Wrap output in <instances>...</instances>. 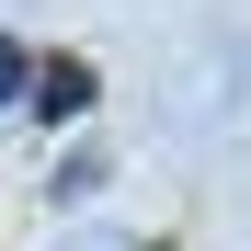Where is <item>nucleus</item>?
I'll list each match as a JSON object with an SVG mask.
<instances>
[{"label": "nucleus", "instance_id": "nucleus-1", "mask_svg": "<svg viewBox=\"0 0 251 251\" xmlns=\"http://www.w3.org/2000/svg\"><path fill=\"white\" fill-rule=\"evenodd\" d=\"M23 80H34V57L12 46V34H0V103H23Z\"/></svg>", "mask_w": 251, "mask_h": 251}]
</instances>
